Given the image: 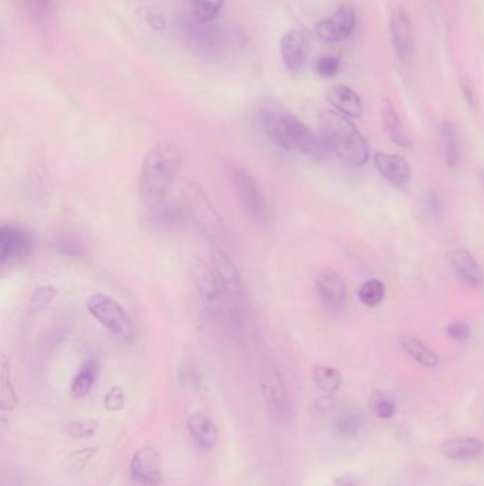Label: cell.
<instances>
[{"label":"cell","instance_id":"8fae6325","mask_svg":"<svg viewBox=\"0 0 484 486\" xmlns=\"http://www.w3.org/2000/svg\"><path fill=\"white\" fill-rule=\"evenodd\" d=\"M145 209L147 215L144 220L148 229L153 232H176L192 225L183 202H169L165 200Z\"/></svg>","mask_w":484,"mask_h":486},{"label":"cell","instance_id":"8d00e7d4","mask_svg":"<svg viewBox=\"0 0 484 486\" xmlns=\"http://www.w3.org/2000/svg\"><path fill=\"white\" fill-rule=\"evenodd\" d=\"M426 208H428V213L433 220H440L444 216V202L442 200V197L439 195L437 192L431 191L428 193L426 198Z\"/></svg>","mask_w":484,"mask_h":486},{"label":"cell","instance_id":"ab89813d","mask_svg":"<svg viewBox=\"0 0 484 486\" xmlns=\"http://www.w3.org/2000/svg\"><path fill=\"white\" fill-rule=\"evenodd\" d=\"M94 452H97L95 448H87V449H81L78 452H74L73 455L69 458L70 468L80 469L84 465H87V462L94 457Z\"/></svg>","mask_w":484,"mask_h":486},{"label":"cell","instance_id":"f6af8a7d","mask_svg":"<svg viewBox=\"0 0 484 486\" xmlns=\"http://www.w3.org/2000/svg\"><path fill=\"white\" fill-rule=\"evenodd\" d=\"M148 23H149L155 30H160V29L164 27V24H165L162 16H159V15H151L149 19H148Z\"/></svg>","mask_w":484,"mask_h":486},{"label":"cell","instance_id":"5bb4252c","mask_svg":"<svg viewBox=\"0 0 484 486\" xmlns=\"http://www.w3.org/2000/svg\"><path fill=\"white\" fill-rule=\"evenodd\" d=\"M357 24V16L352 6H340L330 17L321 20L315 26L317 36L328 43H338L347 40Z\"/></svg>","mask_w":484,"mask_h":486},{"label":"cell","instance_id":"52a82bcc","mask_svg":"<svg viewBox=\"0 0 484 486\" xmlns=\"http://www.w3.org/2000/svg\"><path fill=\"white\" fill-rule=\"evenodd\" d=\"M229 174L236 195L249 219L259 226L267 225L270 212L259 182L246 168L236 164L231 165Z\"/></svg>","mask_w":484,"mask_h":486},{"label":"cell","instance_id":"7a4b0ae2","mask_svg":"<svg viewBox=\"0 0 484 486\" xmlns=\"http://www.w3.org/2000/svg\"><path fill=\"white\" fill-rule=\"evenodd\" d=\"M265 133L278 147L299 154L317 155L326 148L321 138L294 114L280 110L267 108L262 114Z\"/></svg>","mask_w":484,"mask_h":486},{"label":"cell","instance_id":"ffe728a7","mask_svg":"<svg viewBox=\"0 0 484 486\" xmlns=\"http://www.w3.org/2000/svg\"><path fill=\"white\" fill-rule=\"evenodd\" d=\"M442 455L447 460L465 461L478 458L484 452V442L474 437H459L451 438L442 444Z\"/></svg>","mask_w":484,"mask_h":486},{"label":"cell","instance_id":"7402d4cb","mask_svg":"<svg viewBox=\"0 0 484 486\" xmlns=\"http://www.w3.org/2000/svg\"><path fill=\"white\" fill-rule=\"evenodd\" d=\"M382 120H383V125L386 133L391 137V140L403 148L410 147L412 141L408 136V133L405 131V127L394 107V104L390 100H385L383 103V108H382Z\"/></svg>","mask_w":484,"mask_h":486},{"label":"cell","instance_id":"30bf717a","mask_svg":"<svg viewBox=\"0 0 484 486\" xmlns=\"http://www.w3.org/2000/svg\"><path fill=\"white\" fill-rule=\"evenodd\" d=\"M35 239L17 223H6L0 228V264L5 268L24 265L33 253Z\"/></svg>","mask_w":484,"mask_h":486},{"label":"cell","instance_id":"60d3db41","mask_svg":"<svg viewBox=\"0 0 484 486\" xmlns=\"http://www.w3.org/2000/svg\"><path fill=\"white\" fill-rule=\"evenodd\" d=\"M460 88H462V92L465 95V100L467 102V104L470 107H476V104H477V92H476V88H474L473 83L467 77H463L460 80Z\"/></svg>","mask_w":484,"mask_h":486},{"label":"cell","instance_id":"484cf974","mask_svg":"<svg viewBox=\"0 0 484 486\" xmlns=\"http://www.w3.org/2000/svg\"><path fill=\"white\" fill-rule=\"evenodd\" d=\"M314 382L322 393L328 396L337 393L342 385L341 373L330 366H317L312 371Z\"/></svg>","mask_w":484,"mask_h":486},{"label":"cell","instance_id":"2e32d148","mask_svg":"<svg viewBox=\"0 0 484 486\" xmlns=\"http://www.w3.org/2000/svg\"><path fill=\"white\" fill-rule=\"evenodd\" d=\"M131 475L135 480L147 486L162 483L164 472L159 452L152 446L138 449L131 460Z\"/></svg>","mask_w":484,"mask_h":486},{"label":"cell","instance_id":"7bdbcfd3","mask_svg":"<svg viewBox=\"0 0 484 486\" xmlns=\"http://www.w3.org/2000/svg\"><path fill=\"white\" fill-rule=\"evenodd\" d=\"M330 486H357V482L349 475H342L338 476L335 480H333V483Z\"/></svg>","mask_w":484,"mask_h":486},{"label":"cell","instance_id":"277c9868","mask_svg":"<svg viewBox=\"0 0 484 486\" xmlns=\"http://www.w3.org/2000/svg\"><path fill=\"white\" fill-rule=\"evenodd\" d=\"M192 279L206 314L222 327L239 329L243 317L232 307L213 268L197 259L192 265Z\"/></svg>","mask_w":484,"mask_h":486},{"label":"cell","instance_id":"8992f818","mask_svg":"<svg viewBox=\"0 0 484 486\" xmlns=\"http://www.w3.org/2000/svg\"><path fill=\"white\" fill-rule=\"evenodd\" d=\"M85 306L88 313L117 340L122 343H131L134 340V321L115 299L104 293H94L87 299Z\"/></svg>","mask_w":484,"mask_h":486},{"label":"cell","instance_id":"d4e9b609","mask_svg":"<svg viewBox=\"0 0 484 486\" xmlns=\"http://www.w3.org/2000/svg\"><path fill=\"white\" fill-rule=\"evenodd\" d=\"M333 428L340 438L353 439L360 435L362 430V421L358 414L352 411H342L335 416Z\"/></svg>","mask_w":484,"mask_h":486},{"label":"cell","instance_id":"4316f807","mask_svg":"<svg viewBox=\"0 0 484 486\" xmlns=\"http://www.w3.org/2000/svg\"><path fill=\"white\" fill-rule=\"evenodd\" d=\"M442 148L446 164L449 167H456L459 164V145H458V131L456 127L450 121H444L442 125Z\"/></svg>","mask_w":484,"mask_h":486},{"label":"cell","instance_id":"d590c367","mask_svg":"<svg viewBox=\"0 0 484 486\" xmlns=\"http://www.w3.org/2000/svg\"><path fill=\"white\" fill-rule=\"evenodd\" d=\"M54 248H56V250H58L60 253L66 254V256L81 257V256H85V253H87L83 243H80L78 241H76L73 238L57 239V242L54 243Z\"/></svg>","mask_w":484,"mask_h":486},{"label":"cell","instance_id":"74e56055","mask_svg":"<svg viewBox=\"0 0 484 486\" xmlns=\"http://www.w3.org/2000/svg\"><path fill=\"white\" fill-rule=\"evenodd\" d=\"M125 404V394L121 387H112L106 394L104 405L108 411H119Z\"/></svg>","mask_w":484,"mask_h":486},{"label":"cell","instance_id":"b9f144b4","mask_svg":"<svg viewBox=\"0 0 484 486\" xmlns=\"http://www.w3.org/2000/svg\"><path fill=\"white\" fill-rule=\"evenodd\" d=\"M179 377H181V384H183V387L192 388V390L193 388L199 387V377L192 367H183L181 370Z\"/></svg>","mask_w":484,"mask_h":486},{"label":"cell","instance_id":"ba28073f","mask_svg":"<svg viewBox=\"0 0 484 486\" xmlns=\"http://www.w3.org/2000/svg\"><path fill=\"white\" fill-rule=\"evenodd\" d=\"M259 382L269 416L274 423H284L288 416V396L281 371L274 362H262L259 368Z\"/></svg>","mask_w":484,"mask_h":486},{"label":"cell","instance_id":"e575fe53","mask_svg":"<svg viewBox=\"0 0 484 486\" xmlns=\"http://www.w3.org/2000/svg\"><path fill=\"white\" fill-rule=\"evenodd\" d=\"M341 67L340 58L335 56H322L315 63V73L322 79H331L338 74Z\"/></svg>","mask_w":484,"mask_h":486},{"label":"cell","instance_id":"44dd1931","mask_svg":"<svg viewBox=\"0 0 484 486\" xmlns=\"http://www.w3.org/2000/svg\"><path fill=\"white\" fill-rule=\"evenodd\" d=\"M449 262L456 275L467 284L478 287L483 283V273L476 259L465 249H455L449 253Z\"/></svg>","mask_w":484,"mask_h":486},{"label":"cell","instance_id":"603a6c76","mask_svg":"<svg viewBox=\"0 0 484 486\" xmlns=\"http://www.w3.org/2000/svg\"><path fill=\"white\" fill-rule=\"evenodd\" d=\"M401 344H402V348L405 350V353L408 355H410V357L421 366L428 367V368H433L439 364L437 355L428 346H425L421 340H417V339L410 337V336H405L402 339Z\"/></svg>","mask_w":484,"mask_h":486},{"label":"cell","instance_id":"ac0fdd59","mask_svg":"<svg viewBox=\"0 0 484 486\" xmlns=\"http://www.w3.org/2000/svg\"><path fill=\"white\" fill-rule=\"evenodd\" d=\"M326 99L340 114L348 118H360L362 115L364 107L361 97L348 86H331L326 91Z\"/></svg>","mask_w":484,"mask_h":486},{"label":"cell","instance_id":"83f0119b","mask_svg":"<svg viewBox=\"0 0 484 486\" xmlns=\"http://www.w3.org/2000/svg\"><path fill=\"white\" fill-rule=\"evenodd\" d=\"M206 24L208 23H201L197 20V24H193V26L190 24L187 27L189 43L195 47H199L205 53L215 50L217 46L215 30L210 27H206Z\"/></svg>","mask_w":484,"mask_h":486},{"label":"cell","instance_id":"7c38bea8","mask_svg":"<svg viewBox=\"0 0 484 486\" xmlns=\"http://www.w3.org/2000/svg\"><path fill=\"white\" fill-rule=\"evenodd\" d=\"M310 50V39L301 30H290L281 38L280 56L290 73L300 74L307 69Z\"/></svg>","mask_w":484,"mask_h":486},{"label":"cell","instance_id":"7dc6e473","mask_svg":"<svg viewBox=\"0 0 484 486\" xmlns=\"http://www.w3.org/2000/svg\"><path fill=\"white\" fill-rule=\"evenodd\" d=\"M462 486H474V485H470V483H465V485H462Z\"/></svg>","mask_w":484,"mask_h":486},{"label":"cell","instance_id":"1f68e13d","mask_svg":"<svg viewBox=\"0 0 484 486\" xmlns=\"http://www.w3.org/2000/svg\"><path fill=\"white\" fill-rule=\"evenodd\" d=\"M56 298V289L51 284H44L37 287L33 295L30 296L27 303V311L28 314H37L43 311Z\"/></svg>","mask_w":484,"mask_h":486},{"label":"cell","instance_id":"ee69618b","mask_svg":"<svg viewBox=\"0 0 484 486\" xmlns=\"http://www.w3.org/2000/svg\"><path fill=\"white\" fill-rule=\"evenodd\" d=\"M31 3H33V8L36 9L37 13L46 15L50 9V3L51 0H31Z\"/></svg>","mask_w":484,"mask_h":486},{"label":"cell","instance_id":"f546056e","mask_svg":"<svg viewBox=\"0 0 484 486\" xmlns=\"http://www.w3.org/2000/svg\"><path fill=\"white\" fill-rule=\"evenodd\" d=\"M195 20L201 23L213 22L223 6V0H189Z\"/></svg>","mask_w":484,"mask_h":486},{"label":"cell","instance_id":"f35d334b","mask_svg":"<svg viewBox=\"0 0 484 486\" xmlns=\"http://www.w3.org/2000/svg\"><path fill=\"white\" fill-rule=\"evenodd\" d=\"M446 333L451 339L463 341V340H467L470 337L472 332H470V327H469L467 323H465V321H455V323H451L450 326L446 329Z\"/></svg>","mask_w":484,"mask_h":486},{"label":"cell","instance_id":"d6986e66","mask_svg":"<svg viewBox=\"0 0 484 486\" xmlns=\"http://www.w3.org/2000/svg\"><path fill=\"white\" fill-rule=\"evenodd\" d=\"M186 427L192 439L199 448L212 449L217 444L219 428L209 415L203 412H193L186 421Z\"/></svg>","mask_w":484,"mask_h":486},{"label":"cell","instance_id":"9c48e42d","mask_svg":"<svg viewBox=\"0 0 484 486\" xmlns=\"http://www.w3.org/2000/svg\"><path fill=\"white\" fill-rule=\"evenodd\" d=\"M210 262L232 307L243 317L246 306V289L237 266L231 256L226 254V252L219 248L212 250Z\"/></svg>","mask_w":484,"mask_h":486},{"label":"cell","instance_id":"5b68a950","mask_svg":"<svg viewBox=\"0 0 484 486\" xmlns=\"http://www.w3.org/2000/svg\"><path fill=\"white\" fill-rule=\"evenodd\" d=\"M182 202L189 213L192 225H195L208 238H223L226 234L224 222L203 188L197 181L186 179L182 186Z\"/></svg>","mask_w":484,"mask_h":486},{"label":"cell","instance_id":"f1b7e54d","mask_svg":"<svg viewBox=\"0 0 484 486\" xmlns=\"http://www.w3.org/2000/svg\"><path fill=\"white\" fill-rule=\"evenodd\" d=\"M0 405L3 411H12L17 405V394L10 378L9 362L2 357V370H0Z\"/></svg>","mask_w":484,"mask_h":486},{"label":"cell","instance_id":"9a60e30c","mask_svg":"<svg viewBox=\"0 0 484 486\" xmlns=\"http://www.w3.org/2000/svg\"><path fill=\"white\" fill-rule=\"evenodd\" d=\"M391 38L397 51L398 58L402 64H409L413 58L415 42H413V27L408 12L403 8H395L390 17Z\"/></svg>","mask_w":484,"mask_h":486},{"label":"cell","instance_id":"bcb514c9","mask_svg":"<svg viewBox=\"0 0 484 486\" xmlns=\"http://www.w3.org/2000/svg\"><path fill=\"white\" fill-rule=\"evenodd\" d=\"M480 179H481V182H483V185H484V170L480 172Z\"/></svg>","mask_w":484,"mask_h":486},{"label":"cell","instance_id":"d6a6232c","mask_svg":"<svg viewBox=\"0 0 484 486\" xmlns=\"http://www.w3.org/2000/svg\"><path fill=\"white\" fill-rule=\"evenodd\" d=\"M100 428V423L97 419H81L70 421L64 426L62 431L72 438H90Z\"/></svg>","mask_w":484,"mask_h":486},{"label":"cell","instance_id":"cb8c5ba5","mask_svg":"<svg viewBox=\"0 0 484 486\" xmlns=\"http://www.w3.org/2000/svg\"><path fill=\"white\" fill-rule=\"evenodd\" d=\"M95 377H97V362L90 359L83 364V367L72 381V387H70L72 396L74 398L85 397L91 391V388L95 382Z\"/></svg>","mask_w":484,"mask_h":486},{"label":"cell","instance_id":"4fadbf2b","mask_svg":"<svg viewBox=\"0 0 484 486\" xmlns=\"http://www.w3.org/2000/svg\"><path fill=\"white\" fill-rule=\"evenodd\" d=\"M315 289L318 299L327 311L340 313L347 303V284L344 279L333 269H322L315 276Z\"/></svg>","mask_w":484,"mask_h":486},{"label":"cell","instance_id":"4dcf8cb0","mask_svg":"<svg viewBox=\"0 0 484 486\" xmlns=\"http://www.w3.org/2000/svg\"><path fill=\"white\" fill-rule=\"evenodd\" d=\"M358 298H360L361 303L368 306V307H375V306L381 305L383 298H385L383 283L381 280H376V279L365 282L358 291Z\"/></svg>","mask_w":484,"mask_h":486},{"label":"cell","instance_id":"6da1fadb","mask_svg":"<svg viewBox=\"0 0 484 486\" xmlns=\"http://www.w3.org/2000/svg\"><path fill=\"white\" fill-rule=\"evenodd\" d=\"M182 161L181 148L171 141L158 143L145 154L138 178L140 198L145 208L167 200Z\"/></svg>","mask_w":484,"mask_h":486},{"label":"cell","instance_id":"e0dca14e","mask_svg":"<svg viewBox=\"0 0 484 486\" xmlns=\"http://www.w3.org/2000/svg\"><path fill=\"white\" fill-rule=\"evenodd\" d=\"M375 165L379 174L392 185L406 188L410 182V165L401 155L379 152L375 155Z\"/></svg>","mask_w":484,"mask_h":486},{"label":"cell","instance_id":"3957f363","mask_svg":"<svg viewBox=\"0 0 484 486\" xmlns=\"http://www.w3.org/2000/svg\"><path fill=\"white\" fill-rule=\"evenodd\" d=\"M321 140L326 149L333 151L340 159L351 165H364L369 158L365 138L348 117L326 111L321 115Z\"/></svg>","mask_w":484,"mask_h":486},{"label":"cell","instance_id":"836d02e7","mask_svg":"<svg viewBox=\"0 0 484 486\" xmlns=\"http://www.w3.org/2000/svg\"><path fill=\"white\" fill-rule=\"evenodd\" d=\"M369 407L372 412L381 419H391L397 411V405L394 400H391L388 396H385L382 393H376L372 396L369 401Z\"/></svg>","mask_w":484,"mask_h":486}]
</instances>
